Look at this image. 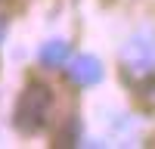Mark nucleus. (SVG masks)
Returning a JSON list of instances; mask_svg holds the SVG:
<instances>
[{
    "instance_id": "f257e3e1",
    "label": "nucleus",
    "mask_w": 155,
    "mask_h": 149,
    "mask_svg": "<svg viewBox=\"0 0 155 149\" xmlns=\"http://www.w3.org/2000/svg\"><path fill=\"white\" fill-rule=\"evenodd\" d=\"M50 109H53V90L44 81H31L22 90L19 103H16V115H12V124H16L19 134H37L47 127Z\"/></svg>"
},
{
    "instance_id": "f03ea898",
    "label": "nucleus",
    "mask_w": 155,
    "mask_h": 149,
    "mask_svg": "<svg viewBox=\"0 0 155 149\" xmlns=\"http://www.w3.org/2000/svg\"><path fill=\"white\" fill-rule=\"evenodd\" d=\"M124 59H127V68H137V71H146L155 65V37L152 34H134L130 44L124 47Z\"/></svg>"
},
{
    "instance_id": "7ed1b4c3",
    "label": "nucleus",
    "mask_w": 155,
    "mask_h": 149,
    "mask_svg": "<svg viewBox=\"0 0 155 149\" xmlns=\"http://www.w3.org/2000/svg\"><path fill=\"white\" fill-rule=\"evenodd\" d=\"M65 74H68V81L78 84V87H93V84L102 81V62L96 56H87V53L74 56V62L65 68Z\"/></svg>"
},
{
    "instance_id": "20e7f679",
    "label": "nucleus",
    "mask_w": 155,
    "mask_h": 149,
    "mask_svg": "<svg viewBox=\"0 0 155 149\" xmlns=\"http://www.w3.org/2000/svg\"><path fill=\"white\" fill-rule=\"evenodd\" d=\"M65 56H68V44H65V41H47V44L41 47V53H37L41 65H47V68L62 65V62H65Z\"/></svg>"
},
{
    "instance_id": "39448f33",
    "label": "nucleus",
    "mask_w": 155,
    "mask_h": 149,
    "mask_svg": "<svg viewBox=\"0 0 155 149\" xmlns=\"http://www.w3.org/2000/svg\"><path fill=\"white\" fill-rule=\"evenodd\" d=\"M78 134H81V124H78V118H68L65 127H62L59 137H56V146H74V143H78Z\"/></svg>"
},
{
    "instance_id": "423d86ee",
    "label": "nucleus",
    "mask_w": 155,
    "mask_h": 149,
    "mask_svg": "<svg viewBox=\"0 0 155 149\" xmlns=\"http://www.w3.org/2000/svg\"><path fill=\"white\" fill-rule=\"evenodd\" d=\"M3 34H6V22L0 19V41H3Z\"/></svg>"
}]
</instances>
